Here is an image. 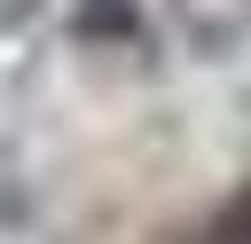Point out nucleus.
<instances>
[{"mask_svg": "<svg viewBox=\"0 0 251 244\" xmlns=\"http://www.w3.org/2000/svg\"><path fill=\"white\" fill-rule=\"evenodd\" d=\"M0 31H55V39H126L133 0H0Z\"/></svg>", "mask_w": 251, "mask_h": 244, "instance_id": "nucleus-1", "label": "nucleus"}, {"mask_svg": "<svg viewBox=\"0 0 251 244\" xmlns=\"http://www.w3.org/2000/svg\"><path fill=\"white\" fill-rule=\"evenodd\" d=\"M196 244H251V181H243V189H235V197L196 228Z\"/></svg>", "mask_w": 251, "mask_h": 244, "instance_id": "nucleus-2", "label": "nucleus"}]
</instances>
